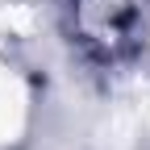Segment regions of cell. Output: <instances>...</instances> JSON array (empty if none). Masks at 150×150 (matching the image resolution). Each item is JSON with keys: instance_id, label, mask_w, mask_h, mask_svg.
<instances>
[{"instance_id": "obj_1", "label": "cell", "mask_w": 150, "mask_h": 150, "mask_svg": "<svg viewBox=\"0 0 150 150\" xmlns=\"http://www.w3.org/2000/svg\"><path fill=\"white\" fill-rule=\"evenodd\" d=\"M33 125V83L8 46H0V150L21 146Z\"/></svg>"}, {"instance_id": "obj_2", "label": "cell", "mask_w": 150, "mask_h": 150, "mask_svg": "<svg viewBox=\"0 0 150 150\" xmlns=\"http://www.w3.org/2000/svg\"><path fill=\"white\" fill-rule=\"evenodd\" d=\"M138 8H142V0H79L83 29L96 42H121L129 25L138 21Z\"/></svg>"}]
</instances>
